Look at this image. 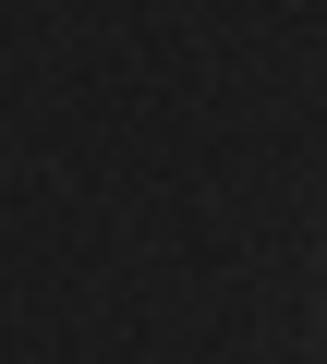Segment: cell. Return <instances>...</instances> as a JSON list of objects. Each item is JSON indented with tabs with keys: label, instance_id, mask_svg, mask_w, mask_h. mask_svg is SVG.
<instances>
[]
</instances>
